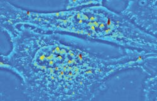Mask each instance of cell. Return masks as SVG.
<instances>
[{"label": "cell", "mask_w": 157, "mask_h": 101, "mask_svg": "<svg viewBox=\"0 0 157 101\" xmlns=\"http://www.w3.org/2000/svg\"><path fill=\"white\" fill-rule=\"evenodd\" d=\"M154 1L129 2L121 14L126 17L137 27L156 37V6Z\"/></svg>", "instance_id": "obj_2"}, {"label": "cell", "mask_w": 157, "mask_h": 101, "mask_svg": "<svg viewBox=\"0 0 157 101\" xmlns=\"http://www.w3.org/2000/svg\"><path fill=\"white\" fill-rule=\"evenodd\" d=\"M75 5L53 13L29 11L26 24L44 32L65 33L90 40L156 54V37L142 31L102 2H69Z\"/></svg>", "instance_id": "obj_1"}]
</instances>
